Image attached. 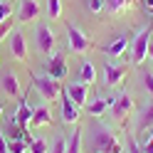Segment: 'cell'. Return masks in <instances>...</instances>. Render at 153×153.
I'll use <instances>...</instances> for the list:
<instances>
[{"instance_id":"cell-1","label":"cell","mask_w":153,"mask_h":153,"mask_svg":"<svg viewBox=\"0 0 153 153\" xmlns=\"http://www.w3.org/2000/svg\"><path fill=\"white\" fill-rule=\"evenodd\" d=\"M87 146H89V153H123V146L114 126L94 119L87 128Z\"/></svg>"},{"instance_id":"cell-2","label":"cell","mask_w":153,"mask_h":153,"mask_svg":"<svg viewBox=\"0 0 153 153\" xmlns=\"http://www.w3.org/2000/svg\"><path fill=\"white\" fill-rule=\"evenodd\" d=\"M30 84L42 94L45 101H54L62 94V84L57 79H52L50 74H35V72H30Z\"/></svg>"},{"instance_id":"cell-3","label":"cell","mask_w":153,"mask_h":153,"mask_svg":"<svg viewBox=\"0 0 153 153\" xmlns=\"http://www.w3.org/2000/svg\"><path fill=\"white\" fill-rule=\"evenodd\" d=\"M151 37H153V27H143L138 35H133V42H131V64L133 67L143 64V59L148 57Z\"/></svg>"},{"instance_id":"cell-4","label":"cell","mask_w":153,"mask_h":153,"mask_svg":"<svg viewBox=\"0 0 153 153\" xmlns=\"http://www.w3.org/2000/svg\"><path fill=\"white\" fill-rule=\"evenodd\" d=\"M64 27H67V40H69V47H72L76 54H82V52L91 50V40H89V37L84 35L74 22H67Z\"/></svg>"},{"instance_id":"cell-5","label":"cell","mask_w":153,"mask_h":153,"mask_svg":"<svg viewBox=\"0 0 153 153\" xmlns=\"http://www.w3.org/2000/svg\"><path fill=\"white\" fill-rule=\"evenodd\" d=\"M35 47H37V52H42V54H50L54 50V32H52V27L47 22L37 25V30H35Z\"/></svg>"},{"instance_id":"cell-6","label":"cell","mask_w":153,"mask_h":153,"mask_svg":"<svg viewBox=\"0 0 153 153\" xmlns=\"http://www.w3.org/2000/svg\"><path fill=\"white\" fill-rule=\"evenodd\" d=\"M45 74H50L52 79L62 82L64 76H67V54H64V52L52 54L50 59H47V72H45Z\"/></svg>"},{"instance_id":"cell-7","label":"cell","mask_w":153,"mask_h":153,"mask_svg":"<svg viewBox=\"0 0 153 153\" xmlns=\"http://www.w3.org/2000/svg\"><path fill=\"white\" fill-rule=\"evenodd\" d=\"M131 109H133V99H131V94L128 91H121L116 99H114V104H111V114H114V119H119V121H123L131 114Z\"/></svg>"},{"instance_id":"cell-8","label":"cell","mask_w":153,"mask_h":153,"mask_svg":"<svg viewBox=\"0 0 153 153\" xmlns=\"http://www.w3.org/2000/svg\"><path fill=\"white\" fill-rule=\"evenodd\" d=\"M7 45H10V52L17 57V59H27V42H25V32L22 30H13L7 35Z\"/></svg>"},{"instance_id":"cell-9","label":"cell","mask_w":153,"mask_h":153,"mask_svg":"<svg viewBox=\"0 0 153 153\" xmlns=\"http://www.w3.org/2000/svg\"><path fill=\"white\" fill-rule=\"evenodd\" d=\"M0 87H3V91L10 99H20L22 97V89H20V82H17L15 72H3V76H0Z\"/></svg>"},{"instance_id":"cell-10","label":"cell","mask_w":153,"mask_h":153,"mask_svg":"<svg viewBox=\"0 0 153 153\" xmlns=\"http://www.w3.org/2000/svg\"><path fill=\"white\" fill-rule=\"evenodd\" d=\"M123 76H126V67L104 62V82H106V87H116V84H121Z\"/></svg>"},{"instance_id":"cell-11","label":"cell","mask_w":153,"mask_h":153,"mask_svg":"<svg viewBox=\"0 0 153 153\" xmlns=\"http://www.w3.org/2000/svg\"><path fill=\"white\" fill-rule=\"evenodd\" d=\"M37 15H40V3H37V0H20L17 22H32Z\"/></svg>"},{"instance_id":"cell-12","label":"cell","mask_w":153,"mask_h":153,"mask_svg":"<svg viewBox=\"0 0 153 153\" xmlns=\"http://www.w3.org/2000/svg\"><path fill=\"white\" fill-rule=\"evenodd\" d=\"M148 128H153V99L143 104L141 114L136 116V133H143V131H148Z\"/></svg>"},{"instance_id":"cell-13","label":"cell","mask_w":153,"mask_h":153,"mask_svg":"<svg viewBox=\"0 0 153 153\" xmlns=\"http://www.w3.org/2000/svg\"><path fill=\"white\" fill-rule=\"evenodd\" d=\"M62 121L64 123H76V119H79V106L69 99V94H67L64 89H62Z\"/></svg>"},{"instance_id":"cell-14","label":"cell","mask_w":153,"mask_h":153,"mask_svg":"<svg viewBox=\"0 0 153 153\" xmlns=\"http://www.w3.org/2000/svg\"><path fill=\"white\" fill-rule=\"evenodd\" d=\"M15 119L17 123L27 131V126H30V121H32V106L27 104V97H25V91H22V97L17 99V111H15Z\"/></svg>"},{"instance_id":"cell-15","label":"cell","mask_w":153,"mask_h":153,"mask_svg":"<svg viewBox=\"0 0 153 153\" xmlns=\"http://www.w3.org/2000/svg\"><path fill=\"white\" fill-rule=\"evenodd\" d=\"M64 91L69 94V99L76 104V106H87V84H82V82H74V84H67Z\"/></svg>"},{"instance_id":"cell-16","label":"cell","mask_w":153,"mask_h":153,"mask_svg":"<svg viewBox=\"0 0 153 153\" xmlns=\"http://www.w3.org/2000/svg\"><path fill=\"white\" fill-rule=\"evenodd\" d=\"M47 123H52V111L47 109V104H40V106H32V121L30 126H47Z\"/></svg>"},{"instance_id":"cell-17","label":"cell","mask_w":153,"mask_h":153,"mask_svg":"<svg viewBox=\"0 0 153 153\" xmlns=\"http://www.w3.org/2000/svg\"><path fill=\"white\" fill-rule=\"evenodd\" d=\"M114 99L116 97H106V99H94V101H87V111L91 114V119H99L104 111H106L111 104H114Z\"/></svg>"},{"instance_id":"cell-18","label":"cell","mask_w":153,"mask_h":153,"mask_svg":"<svg viewBox=\"0 0 153 153\" xmlns=\"http://www.w3.org/2000/svg\"><path fill=\"white\" fill-rule=\"evenodd\" d=\"M131 42H128V37L126 35H121V37H116L111 45H106V47H101L104 50V54H109V57H121L123 52H126V47H128Z\"/></svg>"},{"instance_id":"cell-19","label":"cell","mask_w":153,"mask_h":153,"mask_svg":"<svg viewBox=\"0 0 153 153\" xmlns=\"http://www.w3.org/2000/svg\"><path fill=\"white\" fill-rule=\"evenodd\" d=\"M82 138H84V131L79 126H74V131L67 138V153H79L82 151Z\"/></svg>"},{"instance_id":"cell-20","label":"cell","mask_w":153,"mask_h":153,"mask_svg":"<svg viewBox=\"0 0 153 153\" xmlns=\"http://www.w3.org/2000/svg\"><path fill=\"white\" fill-rule=\"evenodd\" d=\"M94 79H97V69H94L91 62H82V69H79V82L82 84H94Z\"/></svg>"},{"instance_id":"cell-21","label":"cell","mask_w":153,"mask_h":153,"mask_svg":"<svg viewBox=\"0 0 153 153\" xmlns=\"http://www.w3.org/2000/svg\"><path fill=\"white\" fill-rule=\"evenodd\" d=\"M47 15L52 20H57L62 15V0H47Z\"/></svg>"},{"instance_id":"cell-22","label":"cell","mask_w":153,"mask_h":153,"mask_svg":"<svg viewBox=\"0 0 153 153\" xmlns=\"http://www.w3.org/2000/svg\"><path fill=\"white\" fill-rule=\"evenodd\" d=\"M7 17H13V3L10 0H0V22H5Z\"/></svg>"},{"instance_id":"cell-23","label":"cell","mask_w":153,"mask_h":153,"mask_svg":"<svg viewBox=\"0 0 153 153\" xmlns=\"http://www.w3.org/2000/svg\"><path fill=\"white\" fill-rule=\"evenodd\" d=\"M143 153H153V128H148V131H143Z\"/></svg>"},{"instance_id":"cell-24","label":"cell","mask_w":153,"mask_h":153,"mask_svg":"<svg viewBox=\"0 0 153 153\" xmlns=\"http://www.w3.org/2000/svg\"><path fill=\"white\" fill-rule=\"evenodd\" d=\"M30 153H47V141H45V138H32Z\"/></svg>"},{"instance_id":"cell-25","label":"cell","mask_w":153,"mask_h":153,"mask_svg":"<svg viewBox=\"0 0 153 153\" xmlns=\"http://www.w3.org/2000/svg\"><path fill=\"white\" fill-rule=\"evenodd\" d=\"M104 3H106V0H87V10L94 13V15H99L104 10Z\"/></svg>"},{"instance_id":"cell-26","label":"cell","mask_w":153,"mask_h":153,"mask_svg":"<svg viewBox=\"0 0 153 153\" xmlns=\"http://www.w3.org/2000/svg\"><path fill=\"white\" fill-rule=\"evenodd\" d=\"M123 153H143V148H141V143L133 138V136H128V141H126V151Z\"/></svg>"},{"instance_id":"cell-27","label":"cell","mask_w":153,"mask_h":153,"mask_svg":"<svg viewBox=\"0 0 153 153\" xmlns=\"http://www.w3.org/2000/svg\"><path fill=\"white\" fill-rule=\"evenodd\" d=\"M50 153H67V138H64V136H57Z\"/></svg>"},{"instance_id":"cell-28","label":"cell","mask_w":153,"mask_h":153,"mask_svg":"<svg viewBox=\"0 0 153 153\" xmlns=\"http://www.w3.org/2000/svg\"><path fill=\"white\" fill-rule=\"evenodd\" d=\"M106 3H109V10L111 13H121L123 7L128 5V0H106Z\"/></svg>"},{"instance_id":"cell-29","label":"cell","mask_w":153,"mask_h":153,"mask_svg":"<svg viewBox=\"0 0 153 153\" xmlns=\"http://www.w3.org/2000/svg\"><path fill=\"white\" fill-rule=\"evenodd\" d=\"M141 82L148 89V94H153V72H141Z\"/></svg>"},{"instance_id":"cell-30","label":"cell","mask_w":153,"mask_h":153,"mask_svg":"<svg viewBox=\"0 0 153 153\" xmlns=\"http://www.w3.org/2000/svg\"><path fill=\"white\" fill-rule=\"evenodd\" d=\"M13 32V17H7L5 22H0V40H3L5 35H10Z\"/></svg>"},{"instance_id":"cell-31","label":"cell","mask_w":153,"mask_h":153,"mask_svg":"<svg viewBox=\"0 0 153 153\" xmlns=\"http://www.w3.org/2000/svg\"><path fill=\"white\" fill-rule=\"evenodd\" d=\"M0 153H7V138H5V131H0Z\"/></svg>"},{"instance_id":"cell-32","label":"cell","mask_w":153,"mask_h":153,"mask_svg":"<svg viewBox=\"0 0 153 153\" xmlns=\"http://www.w3.org/2000/svg\"><path fill=\"white\" fill-rule=\"evenodd\" d=\"M143 5H146V13L153 15V0H143Z\"/></svg>"},{"instance_id":"cell-33","label":"cell","mask_w":153,"mask_h":153,"mask_svg":"<svg viewBox=\"0 0 153 153\" xmlns=\"http://www.w3.org/2000/svg\"><path fill=\"white\" fill-rule=\"evenodd\" d=\"M148 59L153 62V40H151V47H148Z\"/></svg>"},{"instance_id":"cell-34","label":"cell","mask_w":153,"mask_h":153,"mask_svg":"<svg viewBox=\"0 0 153 153\" xmlns=\"http://www.w3.org/2000/svg\"><path fill=\"white\" fill-rule=\"evenodd\" d=\"M0 119H3V106H0Z\"/></svg>"},{"instance_id":"cell-35","label":"cell","mask_w":153,"mask_h":153,"mask_svg":"<svg viewBox=\"0 0 153 153\" xmlns=\"http://www.w3.org/2000/svg\"><path fill=\"white\" fill-rule=\"evenodd\" d=\"M151 27H153V25H151Z\"/></svg>"}]
</instances>
